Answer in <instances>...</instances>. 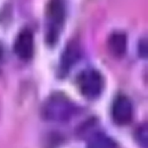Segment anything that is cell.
Segmentation results:
<instances>
[{
	"mask_svg": "<svg viewBox=\"0 0 148 148\" xmlns=\"http://www.w3.org/2000/svg\"><path fill=\"white\" fill-rule=\"evenodd\" d=\"M75 106L63 95H53L45 102L42 109L44 118L55 122H63L73 116Z\"/></svg>",
	"mask_w": 148,
	"mask_h": 148,
	"instance_id": "6da1fadb",
	"label": "cell"
},
{
	"mask_svg": "<svg viewBox=\"0 0 148 148\" xmlns=\"http://www.w3.org/2000/svg\"><path fill=\"white\" fill-rule=\"evenodd\" d=\"M47 39L50 43L57 40L65 19L64 0H50L47 6Z\"/></svg>",
	"mask_w": 148,
	"mask_h": 148,
	"instance_id": "7a4b0ae2",
	"label": "cell"
},
{
	"mask_svg": "<svg viewBox=\"0 0 148 148\" xmlns=\"http://www.w3.org/2000/svg\"><path fill=\"white\" fill-rule=\"evenodd\" d=\"M77 85L81 94L89 99L101 95L104 89V79L95 70H85L77 78Z\"/></svg>",
	"mask_w": 148,
	"mask_h": 148,
	"instance_id": "3957f363",
	"label": "cell"
},
{
	"mask_svg": "<svg viewBox=\"0 0 148 148\" xmlns=\"http://www.w3.org/2000/svg\"><path fill=\"white\" fill-rule=\"evenodd\" d=\"M133 116V106L126 96H118L113 102L112 117L119 125L128 124Z\"/></svg>",
	"mask_w": 148,
	"mask_h": 148,
	"instance_id": "277c9868",
	"label": "cell"
},
{
	"mask_svg": "<svg viewBox=\"0 0 148 148\" xmlns=\"http://www.w3.org/2000/svg\"><path fill=\"white\" fill-rule=\"evenodd\" d=\"M34 35L28 29H24L18 33L14 41V51L19 59L28 60L34 55Z\"/></svg>",
	"mask_w": 148,
	"mask_h": 148,
	"instance_id": "5b68a950",
	"label": "cell"
},
{
	"mask_svg": "<svg viewBox=\"0 0 148 148\" xmlns=\"http://www.w3.org/2000/svg\"><path fill=\"white\" fill-rule=\"evenodd\" d=\"M110 49L116 57H121L125 53L127 47L126 35L123 32H114L109 39Z\"/></svg>",
	"mask_w": 148,
	"mask_h": 148,
	"instance_id": "8992f818",
	"label": "cell"
},
{
	"mask_svg": "<svg viewBox=\"0 0 148 148\" xmlns=\"http://www.w3.org/2000/svg\"><path fill=\"white\" fill-rule=\"evenodd\" d=\"M87 148H116L114 141L104 134H97L90 139Z\"/></svg>",
	"mask_w": 148,
	"mask_h": 148,
	"instance_id": "52a82bcc",
	"label": "cell"
},
{
	"mask_svg": "<svg viewBox=\"0 0 148 148\" xmlns=\"http://www.w3.org/2000/svg\"><path fill=\"white\" fill-rule=\"evenodd\" d=\"M78 57V49L75 45H69L68 49H66V53L63 57V66L65 69H68L72 64L76 60Z\"/></svg>",
	"mask_w": 148,
	"mask_h": 148,
	"instance_id": "ba28073f",
	"label": "cell"
}]
</instances>
